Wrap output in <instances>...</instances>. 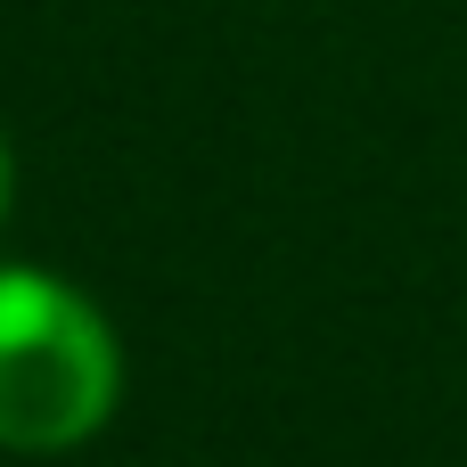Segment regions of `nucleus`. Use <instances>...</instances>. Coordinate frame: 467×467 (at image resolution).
<instances>
[{"instance_id": "1", "label": "nucleus", "mask_w": 467, "mask_h": 467, "mask_svg": "<svg viewBox=\"0 0 467 467\" xmlns=\"http://www.w3.org/2000/svg\"><path fill=\"white\" fill-rule=\"evenodd\" d=\"M123 345L57 271L0 263V451H74L115 419Z\"/></svg>"}, {"instance_id": "2", "label": "nucleus", "mask_w": 467, "mask_h": 467, "mask_svg": "<svg viewBox=\"0 0 467 467\" xmlns=\"http://www.w3.org/2000/svg\"><path fill=\"white\" fill-rule=\"evenodd\" d=\"M8 189H16V164H8V140H0V222H8Z\"/></svg>"}]
</instances>
